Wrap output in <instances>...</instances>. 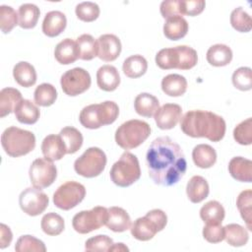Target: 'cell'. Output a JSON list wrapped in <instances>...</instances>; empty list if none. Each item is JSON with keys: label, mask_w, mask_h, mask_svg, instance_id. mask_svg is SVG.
<instances>
[{"label": "cell", "mask_w": 252, "mask_h": 252, "mask_svg": "<svg viewBox=\"0 0 252 252\" xmlns=\"http://www.w3.org/2000/svg\"><path fill=\"white\" fill-rule=\"evenodd\" d=\"M149 175L161 186L176 184L185 174L187 161L180 146L167 136L153 141L146 155Z\"/></svg>", "instance_id": "obj_1"}, {"label": "cell", "mask_w": 252, "mask_h": 252, "mask_svg": "<svg viewBox=\"0 0 252 252\" xmlns=\"http://www.w3.org/2000/svg\"><path fill=\"white\" fill-rule=\"evenodd\" d=\"M182 132L192 138H207L212 142L220 141L226 129L224 119L211 111L190 110L180 119Z\"/></svg>", "instance_id": "obj_2"}, {"label": "cell", "mask_w": 252, "mask_h": 252, "mask_svg": "<svg viewBox=\"0 0 252 252\" xmlns=\"http://www.w3.org/2000/svg\"><path fill=\"white\" fill-rule=\"evenodd\" d=\"M198 61L197 51L187 45L160 49L156 55V63L162 70H190Z\"/></svg>", "instance_id": "obj_3"}, {"label": "cell", "mask_w": 252, "mask_h": 252, "mask_svg": "<svg viewBox=\"0 0 252 252\" xmlns=\"http://www.w3.org/2000/svg\"><path fill=\"white\" fill-rule=\"evenodd\" d=\"M119 107L111 100L85 106L79 115L80 123L88 129H98L112 124L118 117Z\"/></svg>", "instance_id": "obj_4"}, {"label": "cell", "mask_w": 252, "mask_h": 252, "mask_svg": "<svg viewBox=\"0 0 252 252\" xmlns=\"http://www.w3.org/2000/svg\"><path fill=\"white\" fill-rule=\"evenodd\" d=\"M1 144L8 156L18 158L28 155L34 149L35 137L31 131L11 126L2 133Z\"/></svg>", "instance_id": "obj_5"}, {"label": "cell", "mask_w": 252, "mask_h": 252, "mask_svg": "<svg viewBox=\"0 0 252 252\" xmlns=\"http://www.w3.org/2000/svg\"><path fill=\"white\" fill-rule=\"evenodd\" d=\"M151 134L150 125L142 120L132 119L121 124L115 132L116 144L124 149L131 150L143 144Z\"/></svg>", "instance_id": "obj_6"}, {"label": "cell", "mask_w": 252, "mask_h": 252, "mask_svg": "<svg viewBox=\"0 0 252 252\" xmlns=\"http://www.w3.org/2000/svg\"><path fill=\"white\" fill-rule=\"evenodd\" d=\"M109 175L112 182L119 187H128L138 181L141 169L137 157L130 152H124L112 165Z\"/></svg>", "instance_id": "obj_7"}, {"label": "cell", "mask_w": 252, "mask_h": 252, "mask_svg": "<svg viewBox=\"0 0 252 252\" xmlns=\"http://www.w3.org/2000/svg\"><path fill=\"white\" fill-rule=\"evenodd\" d=\"M106 156L102 150L96 147H91L84 152L74 162L75 171L87 178L98 176L105 168Z\"/></svg>", "instance_id": "obj_8"}, {"label": "cell", "mask_w": 252, "mask_h": 252, "mask_svg": "<svg viewBox=\"0 0 252 252\" xmlns=\"http://www.w3.org/2000/svg\"><path fill=\"white\" fill-rule=\"evenodd\" d=\"M108 218V209L96 206L89 211H82L76 214L72 220L73 228L81 233L86 234L100 228L105 224Z\"/></svg>", "instance_id": "obj_9"}, {"label": "cell", "mask_w": 252, "mask_h": 252, "mask_svg": "<svg viewBox=\"0 0 252 252\" xmlns=\"http://www.w3.org/2000/svg\"><path fill=\"white\" fill-rule=\"evenodd\" d=\"M86 196V188L76 181H67L60 185L53 194L54 205L64 211L79 205Z\"/></svg>", "instance_id": "obj_10"}, {"label": "cell", "mask_w": 252, "mask_h": 252, "mask_svg": "<svg viewBox=\"0 0 252 252\" xmlns=\"http://www.w3.org/2000/svg\"><path fill=\"white\" fill-rule=\"evenodd\" d=\"M91 83L89 72L80 67L66 71L60 79L61 88L69 96H76L85 93L91 87Z\"/></svg>", "instance_id": "obj_11"}, {"label": "cell", "mask_w": 252, "mask_h": 252, "mask_svg": "<svg viewBox=\"0 0 252 252\" xmlns=\"http://www.w3.org/2000/svg\"><path fill=\"white\" fill-rule=\"evenodd\" d=\"M29 174L32 186L43 189L50 186L55 181L57 168L51 160L38 158L32 162Z\"/></svg>", "instance_id": "obj_12"}, {"label": "cell", "mask_w": 252, "mask_h": 252, "mask_svg": "<svg viewBox=\"0 0 252 252\" xmlns=\"http://www.w3.org/2000/svg\"><path fill=\"white\" fill-rule=\"evenodd\" d=\"M49 203L47 195L39 188H26L19 196V205L24 213L35 217L45 211Z\"/></svg>", "instance_id": "obj_13"}, {"label": "cell", "mask_w": 252, "mask_h": 252, "mask_svg": "<svg viewBox=\"0 0 252 252\" xmlns=\"http://www.w3.org/2000/svg\"><path fill=\"white\" fill-rule=\"evenodd\" d=\"M182 108L176 103H165L155 113L157 126L161 130H169L176 126L181 119Z\"/></svg>", "instance_id": "obj_14"}, {"label": "cell", "mask_w": 252, "mask_h": 252, "mask_svg": "<svg viewBox=\"0 0 252 252\" xmlns=\"http://www.w3.org/2000/svg\"><path fill=\"white\" fill-rule=\"evenodd\" d=\"M97 57L104 62L114 61L121 53L120 39L111 33H105L97 38Z\"/></svg>", "instance_id": "obj_15"}, {"label": "cell", "mask_w": 252, "mask_h": 252, "mask_svg": "<svg viewBox=\"0 0 252 252\" xmlns=\"http://www.w3.org/2000/svg\"><path fill=\"white\" fill-rule=\"evenodd\" d=\"M130 230L132 236L140 241H148L152 239L157 232L160 231L158 224L147 215L138 218L131 224Z\"/></svg>", "instance_id": "obj_16"}, {"label": "cell", "mask_w": 252, "mask_h": 252, "mask_svg": "<svg viewBox=\"0 0 252 252\" xmlns=\"http://www.w3.org/2000/svg\"><path fill=\"white\" fill-rule=\"evenodd\" d=\"M41 152L45 158L54 161L61 159L67 153L65 144L60 135L50 134L46 136L41 144Z\"/></svg>", "instance_id": "obj_17"}, {"label": "cell", "mask_w": 252, "mask_h": 252, "mask_svg": "<svg viewBox=\"0 0 252 252\" xmlns=\"http://www.w3.org/2000/svg\"><path fill=\"white\" fill-rule=\"evenodd\" d=\"M96 83L100 90L104 92L115 91L120 84L118 70L112 65H103L96 72Z\"/></svg>", "instance_id": "obj_18"}, {"label": "cell", "mask_w": 252, "mask_h": 252, "mask_svg": "<svg viewBox=\"0 0 252 252\" xmlns=\"http://www.w3.org/2000/svg\"><path fill=\"white\" fill-rule=\"evenodd\" d=\"M66 25L67 19L62 12L50 11L43 19L42 32L49 37H55L65 30Z\"/></svg>", "instance_id": "obj_19"}, {"label": "cell", "mask_w": 252, "mask_h": 252, "mask_svg": "<svg viewBox=\"0 0 252 252\" xmlns=\"http://www.w3.org/2000/svg\"><path fill=\"white\" fill-rule=\"evenodd\" d=\"M105 225L114 232H123L131 227V219L123 208L110 207Z\"/></svg>", "instance_id": "obj_20"}, {"label": "cell", "mask_w": 252, "mask_h": 252, "mask_svg": "<svg viewBox=\"0 0 252 252\" xmlns=\"http://www.w3.org/2000/svg\"><path fill=\"white\" fill-rule=\"evenodd\" d=\"M228 171L230 175L237 181H252V161L242 157L232 158L228 163Z\"/></svg>", "instance_id": "obj_21"}, {"label": "cell", "mask_w": 252, "mask_h": 252, "mask_svg": "<svg viewBox=\"0 0 252 252\" xmlns=\"http://www.w3.org/2000/svg\"><path fill=\"white\" fill-rule=\"evenodd\" d=\"M55 59L62 65L74 63L79 58V50L77 43L72 38H65L61 40L54 50Z\"/></svg>", "instance_id": "obj_22"}, {"label": "cell", "mask_w": 252, "mask_h": 252, "mask_svg": "<svg viewBox=\"0 0 252 252\" xmlns=\"http://www.w3.org/2000/svg\"><path fill=\"white\" fill-rule=\"evenodd\" d=\"M209 192V184L203 176L195 175L187 183L186 194L188 199L194 204H198L205 200L208 197Z\"/></svg>", "instance_id": "obj_23"}, {"label": "cell", "mask_w": 252, "mask_h": 252, "mask_svg": "<svg viewBox=\"0 0 252 252\" xmlns=\"http://www.w3.org/2000/svg\"><path fill=\"white\" fill-rule=\"evenodd\" d=\"M189 26L182 16H173L166 19L163 25V34L170 40H178L187 34Z\"/></svg>", "instance_id": "obj_24"}, {"label": "cell", "mask_w": 252, "mask_h": 252, "mask_svg": "<svg viewBox=\"0 0 252 252\" xmlns=\"http://www.w3.org/2000/svg\"><path fill=\"white\" fill-rule=\"evenodd\" d=\"M14 113L20 123L28 125L36 123L40 115L38 107L29 99H22L16 106Z\"/></svg>", "instance_id": "obj_25"}, {"label": "cell", "mask_w": 252, "mask_h": 252, "mask_svg": "<svg viewBox=\"0 0 252 252\" xmlns=\"http://www.w3.org/2000/svg\"><path fill=\"white\" fill-rule=\"evenodd\" d=\"M194 163L200 168H210L217 161L216 150L207 144L197 145L192 152Z\"/></svg>", "instance_id": "obj_26"}, {"label": "cell", "mask_w": 252, "mask_h": 252, "mask_svg": "<svg viewBox=\"0 0 252 252\" xmlns=\"http://www.w3.org/2000/svg\"><path fill=\"white\" fill-rule=\"evenodd\" d=\"M13 77L20 86L25 88H30L36 82V72L34 67L26 61H21L14 66Z\"/></svg>", "instance_id": "obj_27"}, {"label": "cell", "mask_w": 252, "mask_h": 252, "mask_svg": "<svg viewBox=\"0 0 252 252\" xmlns=\"http://www.w3.org/2000/svg\"><path fill=\"white\" fill-rule=\"evenodd\" d=\"M134 107L139 115L152 117L159 108V102L155 95L149 93H141L135 98Z\"/></svg>", "instance_id": "obj_28"}, {"label": "cell", "mask_w": 252, "mask_h": 252, "mask_svg": "<svg viewBox=\"0 0 252 252\" xmlns=\"http://www.w3.org/2000/svg\"><path fill=\"white\" fill-rule=\"evenodd\" d=\"M224 208L218 201L206 203L200 210V218L206 224H220L224 219Z\"/></svg>", "instance_id": "obj_29"}, {"label": "cell", "mask_w": 252, "mask_h": 252, "mask_svg": "<svg viewBox=\"0 0 252 252\" xmlns=\"http://www.w3.org/2000/svg\"><path fill=\"white\" fill-rule=\"evenodd\" d=\"M207 61L216 67H222L232 60V51L225 44H214L207 51Z\"/></svg>", "instance_id": "obj_30"}, {"label": "cell", "mask_w": 252, "mask_h": 252, "mask_svg": "<svg viewBox=\"0 0 252 252\" xmlns=\"http://www.w3.org/2000/svg\"><path fill=\"white\" fill-rule=\"evenodd\" d=\"M22 99V94L17 89H2L0 92V117L3 118L13 112Z\"/></svg>", "instance_id": "obj_31"}, {"label": "cell", "mask_w": 252, "mask_h": 252, "mask_svg": "<svg viewBox=\"0 0 252 252\" xmlns=\"http://www.w3.org/2000/svg\"><path fill=\"white\" fill-rule=\"evenodd\" d=\"M161 90L169 96H180L187 90V81L179 74H169L162 79Z\"/></svg>", "instance_id": "obj_32"}, {"label": "cell", "mask_w": 252, "mask_h": 252, "mask_svg": "<svg viewBox=\"0 0 252 252\" xmlns=\"http://www.w3.org/2000/svg\"><path fill=\"white\" fill-rule=\"evenodd\" d=\"M148 69V62L142 55L136 54L126 58L122 65L123 73L128 78H139L143 76Z\"/></svg>", "instance_id": "obj_33"}, {"label": "cell", "mask_w": 252, "mask_h": 252, "mask_svg": "<svg viewBox=\"0 0 252 252\" xmlns=\"http://www.w3.org/2000/svg\"><path fill=\"white\" fill-rule=\"evenodd\" d=\"M40 15L39 8L31 3H26L20 6L18 10L19 26L22 29H32L35 27Z\"/></svg>", "instance_id": "obj_34"}, {"label": "cell", "mask_w": 252, "mask_h": 252, "mask_svg": "<svg viewBox=\"0 0 252 252\" xmlns=\"http://www.w3.org/2000/svg\"><path fill=\"white\" fill-rule=\"evenodd\" d=\"M77 47L79 50V58L82 60H92L97 56V40L89 33L80 35L77 40Z\"/></svg>", "instance_id": "obj_35"}, {"label": "cell", "mask_w": 252, "mask_h": 252, "mask_svg": "<svg viewBox=\"0 0 252 252\" xmlns=\"http://www.w3.org/2000/svg\"><path fill=\"white\" fill-rule=\"evenodd\" d=\"M224 227V239L234 247H240L247 243L249 239L248 231L237 223H229Z\"/></svg>", "instance_id": "obj_36"}, {"label": "cell", "mask_w": 252, "mask_h": 252, "mask_svg": "<svg viewBox=\"0 0 252 252\" xmlns=\"http://www.w3.org/2000/svg\"><path fill=\"white\" fill-rule=\"evenodd\" d=\"M59 135L65 144L67 154H75L81 149L83 145V135L78 129L67 126L60 131Z\"/></svg>", "instance_id": "obj_37"}, {"label": "cell", "mask_w": 252, "mask_h": 252, "mask_svg": "<svg viewBox=\"0 0 252 252\" xmlns=\"http://www.w3.org/2000/svg\"><path fill=\"white\" fill-rule=\"evenodd\" d=\"M40 226L42 231L50 236L59 235L65 227L64 220L56 213H48L41 219Z\"/></svg>", "instance_id": "obj_38"}, {"label": "cell", "mask_w": 252, "mask_h": 252, "mask_svg": "<svg viewBox=\"0 0 252 252\" xmlns=\"http://www.w3.org/2000/svg\"><path fill=\"white\" fill-rule=\"evenodd\" d=\"M34 102L39 106H50L57 98V92L54 86L48 83L40 84L33 94Z\"/></svg>", "instance_id": "obj_39"}, {"label": "cell", "mask_w": 252, "mask_h": 252, "mask_svg": "<svg viewBox=\"0 0 252 252\" xmlns=\"http://www.w3.org/2000/svg\"><path fill=\"white\" fill-rule=\"evenodd\" d=\"M237 209L240 212L241 218L244 220L248 230H252V191L250 189L242 191L236 200Z\"/></svg>", "instance_id": "obj_40"}, {"label": "cell", "mask_w": 252, "mask_h": 252, "mask_svg": "<svg viewBox=\"0 0 252 252\" xmlns=\"http://www.w3.org/2000/svg\"><path fill=\"white\" fill-rule=\"evenodd\" d=\"M230 24L232 28L239 32H248L252 28L251 17L242 9V7H237L231 12Z\"/></svg>", "instance_id": "obj_41"}, {"label": "cell", "mask_w": 252, "mask_h": 252, "mask_svg": "<svg viewBox=\"0 0 252 252\" xmlns=\"http://www.w3.org/2000/svg\"><path fill=\"white\" fill-rule=\"evenodd\" d=\"M15 250L17 252H45L44 243L32 235H22L16 242Z\"/></svg>", "instance_id": "obj_42"}, {"label": "cell", "mask_w": 252, "mask_h": 252, "mask_svg": "<svg viewBox=\"0 0 252 252\" xmlns=\"http://www.w3.org/2000/svg\"><path fill=\"white\" fill-rule=\"evenodd\" d=\"M75 13L79 20L83 22L91 23L98 18L100 10L97 4L87 1V2H82L78 4L75 8Z\"/></svg>", "instance_id": "obj_43"}, {"label": "cell", "mask_w": 252, "mask_h": 252, "mask_svg": "<svg viewBox=\"0 0 252 252\" xmlns=\"http://www.w3.org/2000/svg\"><path fill=\"white\" fill-rule=\"evenodd\" d=\"M18 14L11 7L7 5L0 6V28L3 33H9L17 25L18 22Z\"/></svg>", "instance_id": "obj_44"}, {"label": "cell", "mask_w": 252, "mask_h": 252, "mask_svg": "<svg viewBox=\"0 0 252 252\" xmlns=\"http://www.w3.org/2000/svg\"><path fill=\"white\" fill-rule=\"evenodd\" d=\"M232 84L239 91H249L252 89V75L249 67H240L232 74Z\"/></svg>", "instance_id": "obj_45"}, {"label": "cell", "mask_w": 252, "mask_h": 252, "mask_svg": "<svg viewBox=\"0 0 252 252\" xmlns=\"http://www.w3.org/2000/svg\"><path fill=\"white\" fill-rule=\"evenodd\" d=\"M234 140L243 146L251 145L252 143V118L240 122L233 130Z\"/></svg>", "instance_id": "obj_46"}, {"label": "cell", "mask_w": 252, "mask_h": 252, "mask_svg": "<svg viewBox=\"0 0 252 252\" xmlns=\"http://www.w3.org/2000/svg\"><path fill=\"white\" fill-rule=\"evenodd\" d=\"M112 239L104 234H98L89 238L85 243L86 251H109L112 246Z\"/></svg>", "instance_id": "obj_47"}, {"label": "cell", "mask_w": 252, "mask_h": 252, "mask_svg": "<svg viewBox=\"0 0 252 252\" xmlns=\"http://www.w3.org/2000/svg\"><path fill=\"white\" fill-rule=\"evenodd\" d=\"M206 2L204 0H179L180 14L187 16H197L205 9Z\"/></svg>", "instance_id": "obj_48"}, {"label": "cell", "mask_w": 252, "mask_h": 252, "mask_svg": "<svg viewBox=\"0 0 252 252\" xmlns=\"http://www.w3.org/2000/svg\"><path fill=\"white\" fill-rule=\"evenodd\" d=\"M203 237L210 243H219L224 239V227L220 224H206L203 227Z\"/></svg>", "instance_id": "obj_49"}, {"label": "cell", "mask_w": 252, "mask_h": 252, "mask_svg": "<svg viewBox=\"0 0 252 252\" xmlns=\"http://www.w3.org/2000/svg\"><path fill=\"white\" fill-rule=\"evenodd\" d=\"M162 18L168 19L173 16H181L179 9V0L162 1L159 7Z\"/></svg>", "instance_id": "obj_50"}, {"label": "cell", "mask_w": 252, "mask_h": 252, "mask_svg": "<svg viewBox=\"0 0 252 252\" xmlns=\"http://www.w3.org/2000/svg\"><path fill=\"white\" fill-rule=\"evenodd\" d=\"M0 248L4 249L5 247L9 246L12 239H13V234L9 226H7L4 223L0 224Z\"/></svg>", "instance_id": "obj_51"}, {"label": "cell", "mask_w": 252, "mask_h": 252, "mask_svg": "<svg viewBox=\"0 0 252 252\" xmlns=\"http://www.w3.org/2000/svg\"><path fill=\"white\" fill-rule=\"evenodd\" d=\"M109 251H129V248L127 246H125L123 243H113L112 246L110 247Z\"/></svg>", "instance_id": "obj_52"}]
</instances>
